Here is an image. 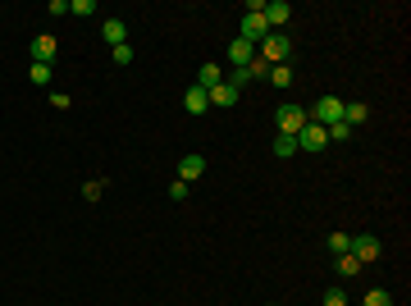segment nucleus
Instances as JSON below:
<instances>
[{
  "label": "nucleus",
  "mask_w": 411,
  "mask_h": 306,
  "mask_svg": "<svg viewBox=\"0 0 411 306\" xmlns=\"http://www.w3.org/2000/svg\"><path fill=\"white\" fill-rule=\"evenodd\" d=\"M224 55H229V64H233V69H243V64H252V60H256V46H252V41H243V37H233Z\"/></svg>",
  "instance_id": "1a4fd4ad"
},
{
  "label": "nucleus",
  "mask_w": 411,
  "mask_h": 306,
  "mask_svg": "<svg viewBox=\"0 0 411 306\" xmlns=\"http://www.w3.org/2000/svg\"><path fill=\"white\" fill-rule=\"evenodd\" d=\"M270 83H274V87H288V83H293V64H274Z\"/></svg>",
  "instance_id": "aec40b11"
},
{
  "label": "nucleus",
  "mask_w": 411,
  "mask_h": 306,
  "mask_svg": "<svg viewBox=\"0 0 411 306\" xmlns=\"http://www.w3.org/2000/svg\"><path fill=\"white\" fill-rule=\"evenodd\" d=\"M274 155H279V160H293V155H297V138H283V133H279V138H274Z\"/></svg>",
  "instance_id": "f3484780"
},
{
  "label": "nucleus",
  "mask_w": 411,
  "mask_h": 306,
  "mask_svg": "<svg viewBox=\"0 0 411 306\" xmlns=\"http://www.w3.org/2000/svg\"><path fill=\"white\" fill-rule=\"evenodd\" d=\"M101 41L110 46V51H115V46H129V23H124V19H105V23H101Z\"/></svg>",
  "instance_id": "6e6552de"
},
{
  "label": "nucleus",
  "mask_w": 411,
  "mask_h": 306,
  "mask_svg": "<svg viewBox=\"0 0 411 306\" xmlns=\"http://www.w3.org/2000/svg\"><path fill=\"white\" fill-rule=\"evenodd\" d=\"M352 252V233H329V256Z\"/></svg>",
  "instance_id": "a211bd4d"
},
{
  "label": "nucleus",
  "mask_w": 411,
  "mask_h": 306,
  "mask_svg": "<svg viewBox=\"0 0 411 306\" xmlns=\"http://www.w3.org/2000/svg\"><path fill=\"white\" fill-rule=\"evenodd\" d=\"M265 0H247V14H243V23H238V37L252 41V46H260V41L270 37V23H265Z\"/></svg>",
  "instance_id": "f257e3e1"
},
{
  "label": "nucleus",
  "mask_w": 411,
  "mask_h": 306,
  "mask_svg": "<svg viewBox=\"0 0 411 306\" xmlns=\"http://www.w3.org/2000/svg\"><path fill=\"white\" fill-rule=\"evenodd\" d=\"M324 146H329V133H324L320 124H307L302 133H297V151H311V155H315V151H324Z\"/></svg>",
  "instance_id": "0eeeda50"
},
{
  "label": "nucleus",
  "mask_w": 411,
  "mask_h": 306,
  "mask_svg": "<svg viewBox=\"0 0 411 306\" xmlns=\"http://www.w3.org/2000/svg\"><path fill=\"white\" fill-rule=\"evenodd\" d=\"M265 23H270V32H288V23H293V5L288 0H265Z\"/></svg>",
  "instance_id": "423d86ee"
},
{
  "label": "nucleus",
  "mask_w": 411,
  "mask_h": 306,
  "mask_svg": "<svg viewBox=\"0 0 411 306\" xmlns=\"http://www.w3.org/2000/svg\"><path fill=\"white\" fill-rule=\"evenodd\" d=\"M366 115H370V110H366V101H343V124H347V128L366 124Z\"/></svg>",
  "instance_id": "2eb2a0df"
},
{
  "label": "nucleus",
  "mask_w": 411,
  "mask_h": 306,
  "mask_svg": "<svg viewBox=\"0 0 411 306\" xmlns=\"http://www.w3.org/2000/svg\"><path fill=\"white\" fill-rule=\"evenodd\" d=\"M101 192H105V183H101V179L82 183V201H101Z\"/></svg>",
  "instance_id": "b1692460"
},
{
  "label": "nucleus",
  "mask_w": 411,
  "mask_h": 306,
  "mask_svg": "<svg viewBox=\"0 0 411 306\" xmlns=\"http://www.w3.org/2000/svg\"><path fill=\"white\" fill-rule=\"evenodd\" d=\"M324 306H347V293H343V283H334V288H324Z\"/></svg>",
  "instance_id": "5701e85b"
},
{
  "label": "nucleus",
  "mask_w": 411,
  "mask_h": 306,
  "mask_svg": "<svg viewBox=\"0 0 411 306\" xmlns=\"http://www.w3.org/2000/svg\"><path fill=\"white\" fill-rule=\"evenodd\" d=\"M183 110H188V115H206V110H210V96H206L201 87H188L183 91Z\"/></svg>",
  "instance_id": "f8f14e48"
},
{
  "label": "nucleus",
  "mask_w": 411,
  "mask_h": 306,
  "mask_svg": "<svg viewBox=\"0 0 411 306\" xmlns=\"http://www.w3.org/2000/svg\"><path fill=\"white\" fill-rule=\"evenodd\" d=\"M206 96H210V105H219V110H233L243 91H238V87H229V83H219V87H210Z\"/></svg>",
  "instance_id": "9b49d317"
},
{
  "label": "nucleus",
  "mask_w": 411,
  "mask_h": 306,
  "mask_svg": "<svg viewBox=\"0 0 411 306\" xmlns=\"http://www.w3.org/2000/svg\"><path fill=\"white\" fill-rule=\"evenodd\" d=\"M219 83H224V74H219V64H201V69H197V87H201V91L219 87Z\"/></svg>",
  "instance_id": "4468645a"
},
{
  "label": "nucleus",
  "mask_w": 411,
  "mask_h": 306,
  "mask_svg": "<svg viewBox=\"0 0 411 306\" xmlns=\"http://www.w3.org/2000/svg\"><path fill=\"white\" fill-rule=\"evenodd\" d=\"M110 60H115L119 69H129V64H133V46H115V51H110Z\"/></svg>",
  "instance_id": "393cba45"
},
{
  "label": "nucleus",
  "mask_w": 411,
  "mask_h": 306,
  "mask_svg": "<svg viewBox=\"0 0 411 306\" xmlns=\"http://www.w3.org/2000/svg\"><path fill=\"white\" fill-rule=\"evenodd\" d=\"M55 51H60V41L51 37V32H41V37H32V64H51Z\"/></svg>",
  "instance_id": "9d476101"
},
{
  "label": "nucleus",
  "mask_w": 411,
  "mask_h": 306,
  "mask_svg": "<svg viewBox=\"0 0 411 306\" xmlns=\"http://www.w3.org/2000/svg\"><path fill=\"white\" fill-rule=\"evenodd\" d=\"M352 256H357L361 265H375V261L384 256V243H379L375 233H352Z\"/></svg>",
  "instance_id": "39448f33"
},
{
  "label": "nucleus",
  "mask_w": 411,
  "mask_h": 306,
  "mask_svg": "<svg viewBox=\"0 0 411 306\" xmlns=\"http://www.w3.org/2000/svg\"><path fill=\"white\" fill-rule=\"evenodd\" d=\"M69 14H74V19H91V14H96V0H74Z\"/></svg>",
  "instance_id": "4be33fe9"
},
{
  "label": "nucleus",
  "mask_w": 411,
  "mask_h": 306,
  "mask_svg": "<svg viewBox=\"0 0 411 306\" xmlns=\"http://www.w3.org/2000/svg\"><path fill=\"white\" fill-rule=\"evenodd\" d=\"M361 306H393V297H388V288H370Z\"/></svg>",
  "instance_id": "412c9836"
},
{
  "label": "nucleus",
  "mask_w": 411,
  "mask_h": 306,
  "mask_svg": "<svg viewBox=\"0 0 411 306\" xmlns=\"http://www.w3.org/2000/svg\"><path fill=\"white\" fill-rule=\"evenodd\" d=\"M307 119H311V124H320V128L343 124V101H338V96H320V101L307 110Z\"/></svg>",
  "instance_id": "20e7f679"
},
{
  "label": "nucleus",
  "mask_w": 411,
  "mask_h": 306,
  "mask_svg": "<svg viewBox=\"0 0 411 306\" xmlns=\"http://www.w3.org/2000/svg\"><path fill=\"white\" fill-rule=\"evenodd\" d=\"M27 78H32V83H37V87H51V64H32V69H27Z\"/></svg>",
  "instance_id": "6ab92c4d"
},
{
  "label": "nucleus",
  "mask_w": 411,
  "mask_h": 306,
  "mask_svg": "<svg viewBox=\"0 0 411 306\" xmlns=\"http://www.w3.org/2000/svg\"><path fill=\"white\" fill-rule=\"evenodd\" d=\"M201 174H206V155H183V160H179V179L183 183L201 179Z\"/></svg>",
  "instance_id": "ddd939ff"
},
{
  "label": "nucleus",
  "mask_w": 411,
  "mask_h": 306,
  "mask_svg": "<svg viewBox=\"0 0 411 306\" xmlns=\"http://www.w3.org/2000/svg\"><path fill=\"white\" fill-rule=\"evenodd\" d=\"M324 133H329V142H347V138H352V128H347V124H329Z\"/></svg>",
  "instance_id": "a878e982"
},
{
  "label": "nucleus",
  "mask_w": 411,
  "mask_h": 306,
  "mask_svg": "<svg viewBox=\"0 0 411 306\" xmlns=\"http://www.w3.org/2000/svg\"><path fill=\"white\" fill-rule=\"evenodd\" d=\"M169 201H188V183H183V179L169 183Z\"/></svg>",
  "instance_id": "bb28decb"
},
{
  "label": "nucleus",
  "mask_w": 411,
  "mask_h": 306,
  "mask_svg": "<svg viewBox=\"0 0 411 306\" xmlns=\"http://www.w3.org/2000/svg\"><path fill=\"white\" fill-rule=\"evenodd\" d=\"M361 270H366V265H361V261H357L352 252H343V256H338V274H343V279H352V274H361Z\"/></svg>",
  "instance_id": "dca6fc26"
},
{
  "label": "nucleus",
  "mask_w": 411,
  "mask_h": 306,
  "mask_svg": "<svg viewBox=\"0 0 411 306\" xmlns=\"http://www.w3.org/2000/svg\"><path fill=\"white\" fill-rule=\"evenodd\" d=\"M311 119H307V105H293V101H283L279 110H274V128H279L283 138H297L302 128H307Z\"/></svg>",
  "instance_id": "7ed1b4c3"
},
{
  "label": "nucleus",
  "mask_w": 411,
  "mask_h": 306,
  "mask_svg": "<svg viewBox=\"0 0 411 306\" xmlns=\"http://www.w3.org/2000/svg\"><path fill=\"white\" fill-rule=\"evenodd\" d=\"M256 55L270 64V69H274V64H288V60H293V37H288V32H270V37L256 46Z\"/></svg>",
  "instance_id": "f03ea898"
}]
</instances>
